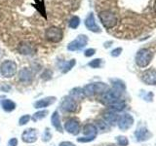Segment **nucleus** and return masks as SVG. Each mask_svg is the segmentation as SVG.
I'll return each mask as SVG.
<instances>
[{
    "label": "nucleus",
    "instance_id": "f257e3e1",
    "mask_svg": "<svg viewBox=\"0 0 156 146\" xmlns=\"http://www.w3.org/2000/svg\"><path fill=\"white\" fill-rule=\"evenodd\" d=\"M100 21L106 29H114L118 24V19L116 15L109 10H102L99 13Z\"/></svg>",
    "mask_w": 156,
    "mask_h": 146
},
{
    "label": "nucleus",
    "instance_id": "f03ea898",
    "mask_svg": "<svg viewBox=\"0 0 156 146\" xmlns=\"http://www.w3.org/2000/svg\"><path fill=\"white\" fill-rule=\"evenodd\" d=\"M152 57L153 53L149 49H140L136 56V62L140 67H146L152 60Z\"/></svg>",
    "mask_w": 156,
    "mask_h": 146
},
{
    "label": "nucleus",
    "instance_id": "7ed1b4c3",
    "mask_svg": "<svg viewBox=\"0 0 156 146\" xmlns=\"http://www.w3.org/2000/svg\"><path fill=\"white\" fill-rule=\"evenodd\" d=\"M107 90V85L105 83H92L84 87L83 92L87 96H92L98 92H105Z\"/></svg>",
    "mask_w": 156,
    "mask_h": 146
},
{
    "label": "nucleus",
    "instance_id": "20e7f679",
    "mask_svg": "<svg viewBox=\"0 0 156 146\" xmlns=\"http://www.w3.org/2000/svg\"><path fill=\"white\" fill-rule=\"evenodd\" d=\"M83 133H84L85 136H82L79 137L77 140L79 142H90V141L94 140L97 136L98 134V129L95 125L93 124H87L84 129H83Z\"/></svg>",
    "mask_w": 156,
    "mask_h": 146
},
{
    "label": "nucleus",
    "instance_id": "39448f33",
    "mask_svg": "<svg viewBox=\"0 0 156 146\" xmlns=\"http://www.w3.org/2000/svg\"><path fill=\"white\" fill-rule=\"evenodd\" d=\"M62 36H63V34H62V29L57 26H51L47 28L45 31V38L48 41H50L52 43H58L62 41Z\"/></svg>",
    "mask_w": 156,
    "mask_h": 146
},
{
    "label": "nucleus",
    "instance_id": "423d86ee",
    "mask_svg": "<svg viewBox=\"0 0 156 146\" xmlns=\"http://www.w3.org/2000/svg\"><path fill=\"white\" fill-rule=\"evenodd\" d=\"M0 71L1 74L6 78L13 77L17 72V64L16 62L12 61H5L1 63L0 66Z\"/></svg>",
    "mask_w": 156,
    "mask_h": 146
},
{
    "label": "nucleus",
    "instance_id": "0eeeda50",
    "mask_svg": "<svg viewBox=\"0 0 156 146\" xmlns=\"http://www.w3.org/2000/svg\"><path fill=\"white\" fill-rule=\"evenodd\" d=\"M120 96H121V92H118L117 90H115V89L108 90V91H105L104 94H102L101 100L104 103L110 105L111 103H113V102L119 100Z\"/></svg>",
    "mask_w": 156,
    "mask_h": 146
},
{
    "label": "nucleus",
    "instance_id": "6e6552de",
    "mask_svg": "<svg viewBox=\"0 0 156 146\" xmlns=\"http://www.w3.org/2000/svg\"><path fill=\"white\" fill-rule=\"evenodd\" d=\"M88 43V37L86 35H79L75 40L70 42L67 46L68 51H78L84 48Z\"/></svg>",
    "mask_w": 156,
    "mask_h": 146
},
{
    "label": "nucleus",
    "instance_id": "1a4fd4ad",
    "mask_svg": "<svg viewBox=\"0 0 156 146\" xmlns=\"http://www.w3.org/2000/svg\"><path fill=\"white\" fill-rule=\"evenodd\" d=\"M77 102L75 99H73L72 97L68 96L66 97L65 99L62 100V105H61V108L62 111L65 112H69V113H73V112H76L77 111Z\"/></svg>",
    "mask_w": 156,
    "mask_h": 146
},
{
    "label": "nucleus",
    "instance_id": "9d476101",
    "mask_svg": "<svg viewBox=\"0 0 156 146\" xmlns=\"http://www.w3.org/2000/svg\"><path fill=\"white\" fill-rule=\"evenodd\" d=\"M118 127L122 130H126L130 129L134 123V118L130 114H124L118 119Z\"/></svg>",
    "mask_w": 156,
    "mask_h": 146
},
{
    "label": "nucleus",
    "instance_id": "9b49d317",
    "mask_svg": "<svg viewBox=\"0 0 156 146\" xmlns=\"http://www.w3.org/2000/svg\"><path fill=\"white\" fill-rule=\"evenodd\" d=\"M65 129L67 133H69L71 134H77L80 130L79 122L74 118L68 119L65 124Z\"/></svg>",
    "mask_w": 156,
    "mask_h": 146
},
{
    "label": "nucleus",
    "instance_id": "f8f14e48",
    "mask_svg": "<svg viewBox=\"0 0 156 146\" xmlns=\"http://www.w3.org/2000/svg\"><path fill=\"white\" fill-rule=\"evenodd\" d=\"M23 141L27 143H33L37 140V130L35 129H27L22 134Z\"/></svg>",
    "mask_w": 156,
    "mask_h": 146
},
{
    "label": "nucleus",
    "instance_id": "ddd939ff",
    "mask_svg": "<svg viewBox=\"0 0 156 146\" xmlns=\"http://www.w3.org/2000/svg\"><path fill=\"white\" fill-rule=\"evenodd\" d=\"M141 80L147 85H156V70H146L141 75Z\"/></svg>",
    "mask_w": 156,
    "mask_h": 146
},
{
    "label": "nucleus",
    "instance_id": "4468645a",
    "mask_svg": "<svg viewBox=\"0 0 156 146\" xmlns=\"http://www.w3.org/2000/svg\"><path fill=\"white\" fill-rule=\"evenodd\" d=\"M19 52L23 55L32 56L36 53V48L27 42H23L19 45Z\"/></svg>",
    "mask_w": 156,
    "mask_h": 146
},
{
    "label": "nucleus",
    "instance_id": "2eb2a0df",
    "mask_svg": "<svg viewBox=\"0 0 156 146\" xmlns=\"http://www.w3.org/2000/svg\"><path fill=\"white\" fill-rule=\"evenodd\" d=\"M85 26L86 27L89 29V30L93 31V32H100L101 29L99 27V26L97 24L96 21H95V17L93 14H90L85 19Z\"/></svg>",
    "mask_w": 156,
    "mask_h": 146
},
{
    "label": "nucleus",
    "instance_id": "dca6fc26",
    "mask_svg": "<svg viewBox=\"0 0 156 146\" xmlns=\"http://www.w3.org/2000/svg\"><path fill=\"white\" fill-rule=\"evenodd\" d=\"M136 137L139 141H145L149 139V137L151 136V134L149 133V130L144 128V127H141V128H139L136 130Z\"/></svg>",
    "mask_w": 156,
    "mask_h": 146
},
{
    "label": "nucleus",
    "instance_id": "f3484780",
    "mask_svg": "<svg viewBox=\"0 0 156 146\" xmlns=\"http://www.w3.org/2000/svg\"><path fill=\"white\" fill-rule=\"evenodd\" d=\"M56 101V97H46V99H39L34 103L35 108H44V107H48L49 105H51L52 103Z\"/></svg>",
    "mask_w": 156,
    "mask_h": 146
},
{
    "label": "nucleus",
    "instance_id": "a211bd4d",
    "mask_svg": "<svg viewBox=\"0 0 156 146\" xmlns=\"http://www.w3.org/2000/svg\"><path fill=\"white\" fill-rule=\"evenodd\" d=\"M19 79L23 83L30 82L32 80V73L28 68H23L19 73Z\"/></svg>",
    "mask_w": 156,
    "mask_h": 146
},
{
    "label": "nucleus",
    "instance_id": "6ab92c4d",
    "mask_svg": "<svg viewBox=\"0 0 156 146\" xmlns=\"http://www.w3.org/2000/svg\"><path fill=\"white\" fill-rule=\"evenodd\" d=\"M51 122H52V125L55 127L56 130L58 131H61L62 133V124H61V119H60V116H58V113L57 111H55L53 113L52 117H51Z\"/></svg>",
    "mask_w": 156,
    "mask_h": 146
},
{
    "label": "nucleus",
    "instance_id": "aec40b11",
    "mask_svg": "<svg viewBox=\"0 0 156 146\" xmlns=\"http://www.w3.org/2000/svg\"><path fill=\"white\" fill-rule=\"evenodd\" d=\"M104 118L105 120L106 123H109V124H114L116 123L117 121H118L119 117L118 115H116L113 112H106L104 115Z\"/></svg>",
    "mask_w": 156,
    "mask_h": 146
},
{
    "label": "nucleus",
    "instance_id": "412c9836",
    "mask_svg": "<svg viewBox=\"0 0 156 146\" xmlns=\"http://www.w3.org/2000/svg\"><path fill=\"white\" fill-rule=\"evenodd\" d=\"M2 107L6 112H11L16 108V103L10 99H4L2 101Z\"/></svg>",
    "mask_w": 156,
    "mask_h": 146
},
{
    "label": "nucleus",
    "instance_id": "4be33fe9",
    "mask_svg": "<svg viewBox=\"0 0 156 146\" xmlns=\"http://www.w3.org/2000/svg\"><path fill=\"white\" fill-rule=\"evenodd\" d=\"M126 105V102L124 100H117L115 102H113V103H111L109 106H110V108L112 110H114V111H121V110H123L124 109V107Z\"/></svg>",
    "mask_w": 156,
    "mask_h": 146
},
{
    "label": "nucleus",
    "instance_id": "5701e85b",
    "mask_svg": "<svg viewBox=\"0 0 156 146\" xmlns=\"http://www.w3.org/2000/svg\"><path fill=\"white\" fill-rule=\"evenodd\" d=\"M83 96H84V92L83 90L79 89V88H76V89H73L70 92V97H72L73 99H81Z\"/></svg>",
    "mask_w": 156,
    "mask_h": 146
},
{
    "label": "nucleus",
    "instance_id": "b1692460",
    "mask_svg": "<svg viewBox=\"0 0 156 146\" xmlns=\"http://www.w3.org/2000/svg\"><path fill=\"white\" fill-rule=\"evenodd\" d=\"M47 114H48V111H47V110L38 111V112H36V113L33 115L32 120H33L34 122H36V121H38V120H41V119H43V118H45Z\"/></svg>",
    "mask_w": 156,
    "mask_h": 146
},
{
    "label": "nucleus",
    "instance_id": "393cba45",
    "mask_svg": "<svg viewBox=\"0 0 156 146\" xmlns=\"http://www.w3.org/2000/svg\"><path fill=\"white\" fill-rule=\"evenodd\" d=\"M79 24H80V19L78 18V17H76V16L72 17V18L70 19L69 23H68V26H69V27H70V28H73V29L77 28Z\"/></svg>",
    "mask_w": 156,
    "mask_h": 146
},
{
    "label": "nucleus",
    "instance_id": "a878e982",
    "mask_svg": "<svg viewBox=\"0 0 156 146\" xmlns=\"http://www.w3.org/2000/svg\"><path fill=\"white\" fill-rule=\"evenodd\" d=\"M113 89L122 92L125 90V85L123 84V82H121L120 80H113Z\"/></svg>",
    "mask_w": 156,
    "mask_h": 146
},
{
    "label": "nucleus",
    "instance_id": "bb28decb",
    "mask_svg": "<svg viewBox=\"0 0 156 146\" xmlns=\"http://www.w3.org/2000/svg\"><path fill=\"white\" fill-rule=\"evenodd\" d=\"M74 65H75V60H71L70 61H68V62L66 63V66L63 67L62 73H66V72H68V71H69Z\"/></svg>",
    "mask_w": 156,
    "mask_h": 146
},
{
    "label": "nucleus",
    "instance_id": "cd10ccee",
    "mask_svg": "<svg viewBox=\"0 0 156 146\" xmlns=\"http://www.w3.org/2000/svg\"><path fill=\"white\" fill-rule=\"evenodd\" d=\"M116 139H117V142H118V144L120 146H127L129 143L128 139H127V137H125V136H118Z\"/></svg>",
    "mask_w": 156,
    "mask_h": 146
},
{
    "label": "nucleus",
    "instance_id": "c85d7f7f",
    "mask_svg": "<svg viewBox=\"0 0 156 146\" xmlns=\"http://www.w3.org/2000/svg\"><path fill=\"white\" fill-rule=\"evenodd\" d=\"M29 120H30V116H29V115H23V116L21 117V118H20L19 124H20V126H24L26 124L28 123Z\"/></svg>",
    "mask_w": 156,
    "mask_h": 146
},
{
    "label": "nucleus",
    "instance_id": "c756f323",
    "mask_svg": "<svg viewBox=\"0 0 156 146\" xmlns=\"http://www.w3.org/2000/svg\"><path fill=\"white\" fill-rule=\"evenodd\" d=\"M101 60H100V58H96V60L89 62V66H91L93 68H98L101 66Z\"/></svg>",
    "mask_w": 156,
    "mask_h": 146
},
{
    "label": "nucleus",
    "instance_id": "7c9ffc66",
    "mask_svg": "<svg viewBox=\"0 0 156 146\" xmlns=\"http://www.w3.org/2000/svg\"><path fill=\"white\" fill-rule=\"evenodd\" d=\"M51 138H52V134H50V130L47 128L43 134V141H49Z\"/></svg>",
    "mask_w": 156,
    "mask_h": 146
},
{
    "label": "nucleus",
    "instance_id": "2f4dec72",
    "mask_svg": "<svg viewBox=\"0 0 156 146\" xmlns=\"http://www.w3.org/2000/svg\"><path fill=\"white\" fill-rule=\"evenodd\" d=\"M98 126H99L100 130H106L107 129H108V126H107V124L105 123V122H102V121L98 122Z\"/></svg>",
    "mask_w": 156,
    "mask_h": 146
},
{
    "label": "nucleus",
    "instance_id": "473e14b6",
    "mask_svg": "<svg viewBox=\"0 0 156 146\" xmlns=\"http://www.w3.org/2000/svg\"><path fill=\"white\" fill-rule=\"evenodd\" d=\"M95 53H96L95 49H88V50H86V52H85V56L86 57H92V56L95 55Z\"/></svg>",
    "mask_w": 156,
    "mask_h": 146
},
{
    "label": "nucleus",
    "instance_id": "72a5a7b5",
    "mask_svg": "<svg viewBox=\"0 0 156 146\" xmlns=\"http://www.w3.org/2000/svg\"><path fill=\"white\" fill-rule=\"evenodd\" d=\"M121 52H122V49L121 48H117V49H115V50H113L111 52V56L112 57H118L121 54Z\"/></svg>",
    "mask_w": 156,
    "mask_h": 146
},
{
    "label": "nucleus",
    "instance_id": "f704fd0d",
    "mask_svg": "<svg viewBox=\"0 0 156 146\" xmlns=\"http://www.w3.org/2000/svg\"><path fill=\"white\" fill-rule=\"evenodd\" d=\"M18 145V139L17 138H12V139H10L9 140V142H8V146H17Z\"/></svg>",
    "mask_w": 156,
    "mask_h": 146
},
{
    "label": "nucleus",
    "instance_id": "c9c22d12",
    "mask_svg": "<svg viewBox=\"0 0 156 146\" xmlns=\"http://www.w3.org/2000/svg\"><path fill=\"white\" fill-rule=\"evenodd\" d=\"M60 146H75V145L71 142H68V141H63V142L60 144Z\"/></svg>",
    "mask_w": 156,
    "mask_h": 146
}]
</instances>
